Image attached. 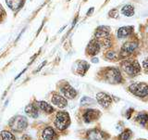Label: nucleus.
I'll use <instances>...</instances> for the list:
<instances>
[{
  "label": "nucleus",
  "mask_w": 148,
  "mask_h": 140,
  "mask_svg": "<svg viewBox=\"0 0 148 140\" xmlns=\"http://www.w3.org/2000/svg\"><path fill=\"white\" fill-rule=\"evenodd\" d=\"M133 27L131 26H125V27H121L118 30V37L119 38H125V37L129 36L132 34Z\"/></svg>",
  "instance_id": "4468645a"
},
{
  "label": "nucleus",
  "mask_w": 148,
  "mask_h": 140,
  "mask_svg": "<svg viewBox=\"0 0 148 140\" xmlns=\"http://www.w3.org/2000/svg\"><path fill=\"white\" fill-rule=\"evenodd\" d=\"M109 32V28L106 26H101L99 28H97V30L95 32V38L96 39H106L108 38Z\"/></svg>",
  "instance_id": "ddd939ff"
},
{
  "label": "nucleus",
  "mask_w": 148,
  "mask_h": 140,
  "mask_svg": "<svg viewBox=\"0 0 148 140\" xmlns=\"http://www.w3.org/2000/svg\"><path fill=\"white\" fill-rule=\"evenodd\" d=\"M109 16L112 17V18H117L118 17V11H117V9H112V10L109 12Z\"/></svg>",
  "instance_id": "a878e982"
},
{
  "label": "nucleus",
  "mask_w": 148,
  "mask_h": 140,
  "mask_svg": "<svg viewBox=\"0 0 148 140\" xmlns=\"http://www.w3.org/2000/svg\"><path fill=\"white\" fill-rule=\"evenodd\" d=\"M87 138L89 140H106L108 138V136L99 129H92L88 132Z\"/></svg>",
  "instance_id": "0eeeda50"
},
{
  "label": "nucleus",
  "mask_w": 148,
  "mask_h": 140,
  "mask_svg": "<svg viewBox=\"0 0 148 140\" xmlns=\"http://www.w3.org/2000/svg\"><path fill=\"white\" fill-rule=\"evenodd\" d=\"M106 58L109 59V60H117L118 59V55L116 54V52H114V51H109V52H106Z\"/></svg>",
  "instance_id": "b1692460"
},
{
  "label": "nucleus",
  "mask_w": 148,
  "mask_h": 140,
  "mask_svg": "<svg viewBox=\"0 0 148 140\" xmlns=\"http://www.w3.org/2000/svg\"><path fill=\"white\" fill-rule=\"evenodd\" d=\"M100 46H101L100 43L97 42V40H92L87 46V53L92 56L98 54L100 50Z\"/></svg>",
  "instance_id": "9b49d317"
},
{
  "label": "nucleus",
  "mask_w": 148,
  "mask_h": 140,
  "mask_svg": "<svg viewBox=\"0 0 148 140\" xmlns=\"http://www.w3.org/2000/svg\"><path fill=\"white\" fill-rule=\"evenodd\" d=\"M121 13L126 17H132L134 14V8L131 5H126L121 8Z\"/></svg>",
  "instance_id": "aec40b11"
},
{
  "label": "nucleus",
  "mask_w": 148,
  "mask_h": 140,
  "mask_svg": "<svg viewBox=\"0 0 148 140\" xmlns=\"http://www.w3.org/2000/svg\"><path fill=\"white\" fill-rule=\"evenodd\" d=\"M100 116V111L97 110H87L83 114V120L85 123H91L92 121L97 120Z\"/></svg>",
  "instance_id": "1a4fd4ad"
},
{
  "label": "nucleus",
  "mask_w": 148,
  "mask_h": 140,
  "mask_svg": "<svg viewBox=\"0 0 148 140\" xmlns=\"http://www.w3.org/2000/svg\"><path fill=\"white\" fill-rule=\"evenodd\" d=\"M56 136V133L52 127H47L44 130L43 134H42V138L43 140H53Z\"/></svg>",
  "instance_id": "2eb2a0df"
},
{
  "label": "nucleus",
  "mask_w": 148,
  "mask_h": 140,
  "mask_svg": "<svg viewBox=\"0 0 148 140\" xmlns=\"http://www.w3.org/2000/svg\"><path fill=\"white\" fill-rule=\"evenodd\" d=\"M60 92H61V94L65 97H67V99H73L77 95L76 90L74 89L71 86L68 85V83H67V85H65L63 87H61Z\"/></svg>",
  "instance_id": "6e6552de"
},
{
  "label": "nucleus",
  "mask_w": 148,
  "mask_h": 140,
  "mask_svg": "<svg viewBox=\"0 0 148 140\" xmlns=\"http://www.w3.org/2000/svg\"><path fill=\"white\" fill-rule=\"evenodd\" d=\"M105 79L110 83H119L122 82V76L116 68H108L105 72Z\"/></svg>",
  "instance_id": "f03ea898"
},
{
  "label": "nucleus",
  "mask_w": 148,
  "mask_h": 140,
  "mask_svg": "<svg viewBox=\"0 0 148 140\" xmlns=\"http://www.w3.org/2000/svg\"><path fill=\"white\" fill-rule=\"evenodd\" d=\"M39 107H40V109L45 111V112L46 113H51V112H53L54 111V108L52 106H51L50 104H48L47 102H45V101H40L39 103H38Z\"/></svg>",
  "instance_id": "6ab92c4d"
},
{
  "label": "nucleus",
  "mask_w": 148,
  "mask_h": 140,
  "mask_svg": "<svg viewBox=\"0 0 148 140\" xmlns=\"http://www.w3.org/2000/svg\"><path fill=\"white\" fill-rule=\"evenodd\" d=\"M69 123H71V119H69V115L68 112H65V111L58 112L55 121L56 127L62 131V130H65L69 126Z\"/></svg>",
  "instance_id": "f257e3e1"
},
{
  "label": "nucleus",
  "mask_w": 148,
  "mask_h": 140,
  "mask_svg": "<svg viewBox=\"0 0 148 140\" xmlns=\"http://www.w3.org/2000/svg\"><path fill=\"white\" fill-rule=\"evenodd\" d=\"M136 121L140 124L143 125V126H145V125L148 124V114H146V113L138 114V116L136 117Z\"/></svg>",
  "instance_id": "412c9836"
},
{
  "label": "nucleus",
  "mask_w": 148,
  "mask_h": 140,
  "mask_svg": "<svg viewBox=\"0 0 148 140\" xmlns=\"http://www.w3.org/2000/svg\"><path fill=\"white\" fill-rule=\"evenodd\" d=\"M27 120L25 117H22V116H17V117L13 118L9 124H10L11 128L14 131H18L21 132L23 131L26 127H27Z\"/></svg>",
  "instance_id": "39448f33"
},
{
  "label": "nucleus",
  "mask_w": 148,
  "mask_h": 140,
  "mask_svg": "<svg viewBox=\"0 0 148 140\" xmlns=\"http://www.w3.org/2000/svg\"><path fill=\"white\" fill-rule=\"evenodd\" d=\"M52 102L53 104H55L57 107H58V108H65V107H67V99H65L64 97L60 96L58 94H54L53 95V97H52Z\"/></svg>",
  "instance_id": "f8f14e48"
},
{
  "label": "nucleus",
  "mask_w": 148,
  "mask_h": 140,
  "mask_svg": "<svg viewBox=\"0 0 148 140\" xmlns=\"http://www.w3.org/2000/svg\"><path fill=\"white\" fill-rule=\"evenodd\" d=\"M96 100L102 107H103V108H108L110 104L112 103V99H111V97L108 96V94H106L104 92L98 93V94L96 95Z\"/></svg>",
  "instance_id": "423d86ee"
},
{
  "label": "nucleus",
  "mask_w": 148,
  "mask_h": 140,
  "mask_svg": "<svg viewBox=\"0 0 148 140\" xmlns=\"http://www.w3.org/2000/svg\"><path fill=\"white\" fill-rule=\"evenodd\" d=\"M94 100H92V99H89V97H83V99H82L81 101V104L82 105H84V104H92L94 103Z\"/></svg>",
  "instance_id": "393cba45"
},
{
  "label": "nucleus",
  "mask_w": 148,
  "mask_h": 140,
  "mask_svg": "<svg viewBox=\"0 0 148 140\" xmlns=\"http://www.w3.org/2000/svg\"><path fill=\"white\" fill-rule=\"evenodd\" d=\"M129 91L136 97H146L148 95V85L145 83H134L129 86Z\"/></svg>",
  "instance_id": "7ed1b4c3"
},
{
  "label": "nucleus",
  "mask_w": 148,
  "mask_h": 140,
  "mask_svg": "<svg viewBox=\"0 0 148 140\" xmlns=\"http://www.w3.org/2000/svg\"><path fill=\"white\" fill-rule=\"evenodd\" d=\"M137 43L135 42H128V43H125L122 46L121 48V55L123 57H127V56L131 55L134 50L137 48Z\"/></svg>",
  "instance_id": "9d476101"
},
{
  "label": "nucleus",
  "mask_w": 148,
  "mask_h": 140,
  "mask_svg": "<svg viewBox=\"0 0 148 140\" xmlns=\"http://www.w3.org/2000/svg\"><path fill=\"white\" fill-rule=\"evenodd\" d=\"M143 67L145 68H145H146V69L148 68V59H146L145 60V61L143 62Z\"/></svg>",
  "instance_id": "bb28decb"
},
{
  "label": "nucleus",
  "mask_w": 148,
  "mask_h": 140,
  "mask_svg": "<svg viewBox=\"0 0 148 140\" xmlns=\"http://www.w3.org/2000/svg\"><path fill=\"white\" fill-rule=\"evenodd\" d=\"M122 69L127 74L131 76H135L140 72V66L137 61H131V60H124L121 63Z\"/></svg>",
  "instance_id": "20e7f679"
},
{
  "label": "nucleus",
  "mask_w": 148,
  "mask_h": 140,
  "mask_svg": "<svg viewBox=\"0 0 148 140\" xmlns=\"http://www.w3.org/2000/svg\"><path fill=\"white\" fill-rule=\"evenodd\" d=\"M26 113L32 118H37L38 117V110H37L36 107L34 104H30L28 105L25 108Z\"/></svg>",
  "instance_id": "f3484780"
},
{
  "label": "nucleus",
  "mask_w": 148,
  "mask_h": 140,
  "mask_svg": "<svg viewBox=\"0 0 148 140\" xmlns=\"http://www.w3.org/2000/svg\"><path fill=\"white\" fill-rule=\"evenodd\" d=\"M1 137L2 140H15V137L8 131H3L1 133Z\"/></svg>",
  "instance_id": "5701e85b"
},
{
  "label": "nucleus",
  "mask_w": 148,
  "mask_h": 140,
  "mask_svg": "<svg viewBox=\"0 0 148 140\" xmlns=\"http://www.w3.org/2000/svg\"><path fill=\"white\" fill-rule=\"evenodd\" d=\"M6 2L12 10H18L23 5V0H6Z\"/></svg>",
  "instance_id": "dca6fc26"
},
{
  "label": "nucleus",
  "mask_w": 148,
  "mask_h": 140,
  "mask_svg": "<svg viewBox=\"0 0 148 140\" xmlns=\"http://www.w3.org/2000/svg\"><path fill=\"white\" fill-rule=\"evenodd\" d=\"M88 69H89V64L86 61H80L77 63V72L81 75H84Z\"/></svg>",
  "instance_id": "a211bd4d"
},
{
  "label": "nucleus",
  "mask_w": 148,
  "mask_h": 140,
  "mask_svg": "<svg viewBox=\"0 0 148 140\" xmlns=\"http://www.w3.org/2000/svg\"><path fill=\"white\" fill-rule=\"evenodd\" d=\"M132 137V131L129 129H126L125 131H123L121 134H119V140H129Z\"/></svg>",
  "instance_id": "4be33fe9"
}]
</instances>
